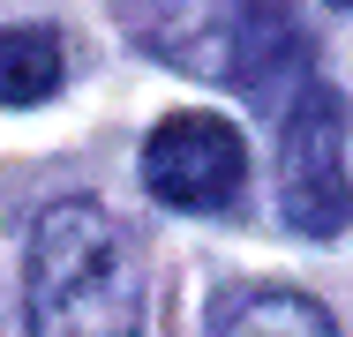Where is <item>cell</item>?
I'll use <instances>...</instances> for the list:
<instances>
[{"label": "cell", "instance_id": "6da1fadb", "mask_svg": "<svg viewBox=\"0 0 353 337\" xmlns=\"http://www.w3.org/2000/svg\"><path fill=\"white\" fill-rule=\"evenodd\" d=\"M30 337H143V255L136 232L90 195L38 210L23 263Z\"/></svg>", "mask_w": 353, "mask_h": 337}, {"label": "cell", "instance_id": "7a4b0ae2", "mask_svg": "<svg viewBox=\"0 0 353 337\" xmlns=\"http://www.w3.org/2000/svg\"><path fill=\"white\" fill-rule=\"evenodd\" d=\"M279 210L293 232L331 240L353 225V173H346V98L308 75L279 105Z\"/></svg>", "mask_w": 353, "mask_h": 337}, {"label": "cell", "instance_id": "3957f363", "mask_svg": "<svg viewBox=\"0 0 353 337\" xmlns=\"http://www.w3.org/2000/svg\"><path fill=\"white\" fill-rule=\"evenodd\" d=\"M143 188L173 210H233L241 188H248V150H241V128L225 113H173L158 120L150 142H143Z\"/></svg>", "mask_w": 353, "mask_h": 337}, {"label": "cell", "instance_id": "277c9868", "mask_svg": "<svg viewBox=\"0 0 353 337\" xmlns=\"http://www.w3.org/2000/svg\"><path fill=\"white\" fill-rule=\"evenodd\" d=\"M225 75H233L263 113H279L285 98L308 83V30H301L293 0H241V8H233Z\"/></svg>", "mask_w": 353, "mask_h": 337}, {"label": "cell", "instance_id": "5b68a950", "mask_svg": "<svg viewBox=\"0 0 353 337\" xmlns=\"http://www.w3.org/2000/svg\"><path fill=\"white\" fill-rule=\"evenodd\" d=\"M211 337H339L331 307L285 285H233L211 307Z\"/></svg>", "mask_w": 353, "mask_h": 337}, {"label": "cell", "instance_id": "8992f818", "mask_svg": "<svg viewBox=\"0 0 353 337\" xmlns=\"http://www.w3.org/2000/svg\"><path fill=\"white\" fill-rule=\"evenodd\" d=\"M68 75V45L38 23L0 30V105H46Z\"/></svg>", "mask_w": 353, "mask_h": 337}, {"label": "cell", "instance_id": "52a82bcc", "mask_svg": "<svg viewBox=\"0 0 353 337\" xmlns=\"http://www.w3.org/2000/svg\"><path fill=\"white\" fill-rule=\"evenodd\" d=\"M331 8H353V0H331Z\"/></svg>", "mask_w": 353, "mask_h": 337}]
</instances>
